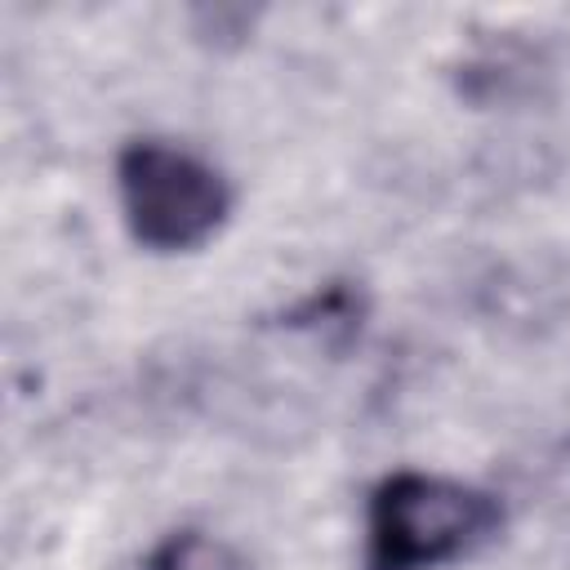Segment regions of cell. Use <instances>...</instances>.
Segmentation results:
<instances>
[{"label": "cell", "instance_id": "1", "mask_svg": "<svg viewBox=\"0 0 570 570\" xmlns=\"http://www.w3.org/2000/svg\"><path fill=\"white\" fill-rule=\"evenodd\" d=\"M503 503L459 476L401 468L365 499V570H441L490 543Z\"/></svg>", "mask_w": 570, "mask_h": 570}, {"label": "cell", "instance_id": "2", "mask_svg": "<svg viewBox=\"0 0 570 570\" xmlns=\"http://www.w3.org/2000/svg\"><path fill=\"white\" fill-rule=\"evenodd\" d=\"M116 196L129 236L151 254H191L209 245L236 205L227 174L169 138H134L120 147Z\"/></svg>", "mask_w": 570, "mask_h": 570}, {"label": "cell", "instance_id": "3", "mask_svg": "<svg viewBox=\"0 0 570 570\" xmlns=\"http://www.w3.org/2000/svg\"><path fill=\"white\" fill-rule=\"evenodd\" d=\"M138 570H245V561L236 557L232 543L205 530H174L142 557Z\"/></svg>", "mask_w": 570, "mask_h": 570}]
</instances>
